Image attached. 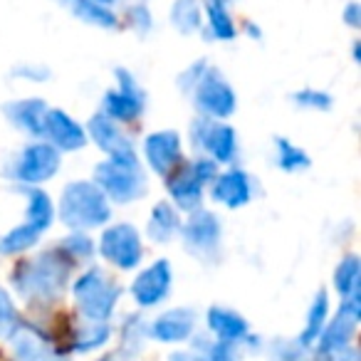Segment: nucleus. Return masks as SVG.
Masks as SVG:
<instances>
[{"label": "nucleus", "instance_id": "33", "mask_svg": "<svg viewBox=\"0 0 361 361\" xmlns=\"http://www.w3.org/2000/svg\"><path fill=\"white\" fill-rule=\"evenodd\" d=\"M111 329L104 324V322H97V324H87L82 326L75 334V349L77 351H92L97 346H102L106 339H109Z\"/></svg>", "mask_w": 361, "mask_h": 361}, {"label": "nucleus", "instance_id": "38", "mask_svg": "<svg viewBox=\"0 0 361 361\" xmlns=\"http://www.w3.org/2000/svg\"><path fill=\"white\" fill-rule=\"evenodd\" d=\"M188 166H191L193 173H196L206 186H211L213 178L218 176V164L213 159H208V156H196V159L188 161Z\"/></svg>", "mask_w": 361, "mask_h": 361}, {"label": "nucleus", "instance_id": "3", "mask_svg": "<svg viewBox=\"0 0 361 361\" xmlns=\"http://www.w3.org/2000/svg\"><path fill=\"white\" fill-rule=\"evenodd\" d=\"M92 180L109 198V203H134L146 193V173L139 164V156L99 161Z\"/></svg>", "mask_w": 361, "mask_h": 361}, {"label": "nucleus", "instance_id": "23", "mask_svg": "<svg viewBox=\"0 0 361 361\" xmlns=\"http://www.w3.org/2000/svg\"><path fill=\"white\" fill-rule=\"evenodd\" d=\"M180 231V216L171 203L159 201L146 223V235L154 243H171Z\"/></svg>", "mask_w": 361, "mask_h": 361}, {"label": "nucleus", "instance_id": "35", "mask_svg": "<svg viewBox=\"0 0 361 361\" xmlns=\"http://www.w3.org/2000/svg\"><path fill=\"white\" fill-rule=\"evenodd\" d=\"M18 326H20V319H18L16 305H13L11 295H8V292L0 287V336L16 334Z\"/></svg>", "mask_w": 361, "mask_h": 361}, {"label": "nucleus", "instance_id": "28", "mask_svg": "<svg viewBox=\"0 0 361 361\" xmlns=\"http://www.w3.org/2000/svg\"><path fill=\"white\" fill-rule=\"evenodd\" d=\"M25 221L37 226L42 233L50 231L55 223V206H52L50 196L42 193L40 188H27L25 193Z\"/></svg>", "mask_w": 361, "mask_h": 361}, {"label": "nucleus", "instance_id": "27", "mask_svg": "<svg viewBox=\"0 0 361 361\" xmlns=\"http://www.w3.org/2000/svg\"><path fill=\"white\" fill-rule=\"evenodd\" d=\"M171 25L180 35H193V32L203 30L201 0H173V6H171Z\"/></svg>", "mask_w": 361, "mask_h": 361}, {"label": "nucleus", "instance_id": "44", "mask_svg": "<svg viewBox=\"0 0 361 361\" xmlns=\"http://www.w3.org/2000/svg\"><path fill=\"white\" fill-rule=\"evenodd\" d=\"M361 50H359V42H354V62H359L361 60Z\"/></svg>", "mask_w": 361, "mask_h": 361}, {"label": "nucleus", "instance_id": "17", "mask_svg": "<svg viewBox=\"0 0 361 361\" xmlns=\"http://www.w3.org/2000/svg\"><path fill=\"white\" fill-rule=\"evenodd\" d=\"M47 111H50V104L45 99H40V97H27V99H16L3 104L6 119L18 131L32 136V139H42V126H45Z\"/></svg>", "mask_w": 361, "mask_h": 361}, {"label": "nucleus", "instance_id": "36", "mask_svg": "<svg viewBox=\"0 0 361 361\" xmlns=\"http://www.w3.org/2000/svg\"><path fill=\"white\" fill-rule=\"evenodd\" d=\"M13 80H23V82H47L50 80V70L45 65H35V62H25V65L13 67Z\"/></svg>", "mask_w": 361, "mask_h": 361}, {"label": "nucleus", "instance_id": "13", "mask_svg": "<svg viewBox=\"0 0 361 361\" xmlns=\"http://www.w3.org/2000/svg\"><path fill=\"white\" fill-rule=\"evenodd\" d=\"M87 139H92L102 151L106 154V159H129V156H136V144L121 124H116L114 119L99 114H94L90 121H87Z\"/></svg>", "mask_w": 361, "mask_h": 361}, {"label": "nucleus", "instance_id": "43", "mask_svg": "<svg viewBox=\"0 0 361 361\" xmlns=\"http://www.w3.org/2000/svg\"><path fill=\"white\" fill-rule=\"evenodd\" d=\"M94 3H99V6H104V8H114V6H119L121 0H94Z\"/></svg>", "mask_w": 361, "mask_h": 361}, {"label": "nucleus", "instance_id": "25", "mask_svg": "<svg viewBox=\"0 0 361 361\" xmlns=\"http://www.w3.org/2000/svg\"><path fill=\"white\" fill-rule=\"evenodd\" d=\"M272 149H275V166L285 173H300L312 166V159L302 146L295 141L285 139V136H275L272 139Z\"/></svg>", "mask_w": 361, "mask_h": 361}, {"label": "nucleus", "instance_id": "11", "mask_svg": "<svg viewBox=\"0 0 361 361\" xmlns=\"http://www.w3.org/2000/svg\"><path fill=\"white\" fill-rule=\"evenodd\" d=\"M257 191H260L257 180L245 169L218 171V176L211 183V198L221 206L231 208V211L247 206L257 196Z\"/></svg>", "mask_w": 361, "mask_h": 361}, {"label": "nucleus", "instance_id": "2", "mask_svg": "<svg viewBox=\"0 0 361 361\" xmlns=\"http://www.w3.org/2000/svg\"><path fill=\"white\" fill-rule=\"evenodd\" d=\"M55 216L72 231H90V228H102L111 218V203L94 180H72L62 188L60 206Z\"/></svg>", "mask_w": 361, "mask_h": 361}, {"label": "nucleus", "instance_id": "10", "mask_svg": "<svg viewBox=\"0 0 361 361\" xmlns=\"http://www.w3.org/2000/svg\"><path fill=\"white\" fill-rule=\"evenodd\" d=\"M99 255L119 270H134L144 257L139 231L131 223L109 226L99 238Z\"/></svg>", "mask_w": 361, "mask_h": 361}, {"label": "nucleus", "instance_id": "1", "mask_svg": "<svg viewBox=\"0 0 361 361\" xmlns=\"http://www.w3.org/2000/svg\"><path fill=\"white\" fill-rule=\"evenodd\" d=\"M72 260L65 252L45 250L40 255L23 260L13 272V285H16L18 295L25 297L30 302H52L65 292L67 282H70Z\"/></svg>", "mask_w": 361, "mask_h": 361}, {"label": "nucleus", "instance_id": "37", "mask_svg": "<svg viewBox=\"0 0 361 361\" xmlns=\"http://www.w3.org/2000/svg\"><path fill=\"white\" fill-rule=\"evenodd\" d=\"M211 65V62H206V60H198V62H193V65H188L186 70L180 72L178 75V90H180V94H191V90L196 87V82L201 80V75L206 72V67Z\"/></svg>", "mask_w": 361, "mask_h": 361}, {"label": "nucleus", "instance_id": "40", "mask_svg": "<svg viewBox=\"0 0 361 361\" xmlns=\"http://www.w3.org/2000/svg\"><path fill=\"white\" fill-rule=\"evenodd\" d=\"M341 20H344L351 30H359L361 27V6L356 3V0H351V3H346L344 6V11H341Z\"/></svg>", "mask_w": 361, "mask_h": 361}, {"label": "nucleus", "instance_id": "30", "mask_svg": "<svg viewBox=\"0 0 361 361\" xmlns=\"http://www.w3.org/2000/svg\"><path fill=\"white\" fill-rule=\"evenodd\" d=\"M326 312H329V300H326V292H317L314 302L310 307V314H307V326L300 336V344L302 346H310L319 339L322 329H324V322H326Z\"/></svg>", "mask_w": 361, "mask_h": 361}, {"label": "nucleus", "instance_id": "31", "mask_svg": "<svg viewBox=\"0 0 361 361\" xmlns=\"http://www.w3.org/2000/svg\"><path fill=\"white\" fill-rule=\"evenodd\" d=\"M60 250L70 257L72 262L75 260H92L97 252V245L87 233H80V231H72L65 240H60Z\"/></svg>", "mask_w": 361, "mask_h": 361}, {"label": "nucleus", "instance_id": "14", "mask_svg": "<svg viewBox=\"0 0 361 361\" xmlns=\"http://www.w3.org/2000/svg\"><path fill=\"white\" fill-rule=\"evenodd\" d=\"M42 141L52 144L57 151H80L87 146V131L80 121L72 119L67 111L52 109L45 116V126H42Z\"/></svg>", "mask_w": 361, "mask_h": 361}, {"label": "nucleus", "instance_id": "8", "mask_svg": "<svg viewBox=\"0 0 361 361\" xmlns=\"http://www.w3.org/2000/svg\"><path fill=\"white\" fill-rule=\"evenodd\" d=\"M180 240L196 260L218 262L223 247V223L211 211H193L186 221H180Z\"/></svg>", "mask_w": 361, "mask_h": 361}, {"label": "nucleus", "instance_id": "41", "mask_svg": "<svg viewBox=\"0 0 361 361\" xmlns=\"http://www.w3.org/2000/svg\"><path fill=\"white\" fill-rule=\"evenodd\" d=\"M171 361H208V356L198 354V351H176L171 354Z\"/></svg>", "mask_w": 361, "mask_h": 361}, {"label": "nucleus", "instance_id": "18", "mask_svg": "<svg viewBox=\"0 0 361 361\" xmlns=\"http://www.w3.org/2000/svg\"><path fill=\"white\" fill-rule=\"evenodd\" d=\"M359 297H351V300H344L339 314L334 317L331 324H326L319 334V349L324 351H334L341 349V346H349V339L356 329V322H359Z\"/></svg>", "mask_w": 361, "mask_h": 361}, {"label": "nucleus", "instance_id": "7", "mask_svg": "<svg viewBox=\"0 0 361 361\" xmlns=\"http://www.w3.org/2000/svg\"><path fill=\"white\" fill-rule=\"evenodd\" d=\"M196 104L198 114L208 116V119L226 121L228 116L235 114L238 109V94L233 90V85L226 80L218 67L208 65L206 72L201 75V80L196 82V87L188 94Z\"/></svg>", "mask_w": 361, "mask_h": 361}, {"label": "nucleus", "instance_id": "26", "mask_svg": "<svg viewBox=\"0 0 361 361\" xmlns=\"http://www.w3.org/2000/svg\"><path fill=\"white\" fill-rule=\"evenodd\" d=\"M40 238H42L40 228L23 221L0 238V252H3V255H20V252L35 247L37 243H40Z\"/></svg>", "mask_w": 361, "mask_h": 361}, {"label": "nucleus", "instance_id": "29", "mask_svg": "<svg viewBox=\"0 0 361 361\" xmlns=\"http://www.w3.org/2000/svg\"><path fill=\"white\" fill-rule=\"evenodd\" d=\"M359 280H361V265L356 255H346L344 260L336 265L334 272V287L344 300L359 297Z\"/></svg>", "mask_w": 361, "mask_h": 361}, {"label": "nucleus", "instance_id": "45", "mask_svg": "<svg viewBox=\"0 0 361 361\" xmlns=\"http://www.w3.org/2000/svg\"><path fill=\"white\" fill-rule=\"evenodd\" d=\"M144 3H146V0H144Z\"/></svg>", "mask_w": 361, "mask_h": 361}, {"label": "nucleus", "instance_id": "21", "mask_svg": "<svg viewBox=\"0 0 361 361\" xmlns=\"http://www.w3.org/2000/svg\"><path fill=\"white\" fill-rule=\"evenodd\" d=\"M62 8L70 13L72 18H77L80 23L99 30H116L119 27V18L111 8H104L94 0H60Z\"/></svg>", "mask_w": 361, "mask_h": 361}, {"label": "nucleus", "instance_id": "32", "mask_svg": "<svg viewBox=\"0 0 361 361\" xmlns=\"http://www.w3.org/2000/svg\"><path fill=\"white\" fill-rule=\"evenodd\" d=\"M292 102H295V106L307 111H329L334 106V97L324 90H314V87H305V90L295 92Z\"/></svg>", "mask_w": 361, "mask_h": 361}, {"label": "nucleus", "instance_id": "24", "mask_svg": "<svg viewBox=\"0 0 361 361\" xmlns=\"http://www.w3.org/2000/svg\"><path fill=\"white\" fill-rule=\"evenodd\" d=\"M208 326L218 334L221 341H240L247 339V322L238 312L226 307H211L208 310Z\"/></svg>", "mask_w": 361, "mask_h": 361}, {"label": "nucleus", "instance_id": "6", "mask_svg": "<svg viewBox=\"0 0 361 361\" xmlns=\"http://www.w3.org/2000/svg\"><path fill=\"white\" fill-rule=\"evenodd\" d=\"M188 136H191L193 149L198 156H208L218 166L221 164H235L240 156V141H238V131L226 121L208 119V116H196L188 126Z\"/></svg>", "mask_w": 361, "mask_h": 361}, {"label": "nucleus", "instance_id": "19", "mask_svg": "<svg viewBox=\"0 0 361 361\" xmlns=\"http://www.w3.org/2000/svg\"><path fill=\"white\" fill-rule=\"evenodd\" d=\"M235 0H201V8L206 11V40L233 42L238 37V27L233 23L231 6Z\"/></svg>", "mask_w": 361, "mask_h": 361}, {"label": "nucleus", "instance_id": "34", "mask_svg": "<svg viewBox=\"0 0 361 361\" xmlns=\"http://www.w3.org/2000/svg\"><path fill=\"white\" fill-rule=\"evenodd\" d=\"M126 25L131 27V30L136 32V35H149L151 30H154V16H151L149 6H146L144 0H139V3H131L129 8H126Z\"/></svg>", "mask_w": 361, "mask_h": 361}, {"label": "nucleus", "instance_id": "15", "mask_svg": "<svg viewBox=\"0 0 361 361\" xmlns=\"http://www.w3.org/2000/svg\"><path fill=\"white\" fill-rule=\"evenodd\" d=\"M171 282H173V272H171L169 260H156L139 272V277L131 285V295L141 307H156L169 297Z\"/></svg>", "mask_w": 361, "mask_h": 361}, {"label": "nucleus", "instance_id": "22", "mask_svg": "<svg viewBox=\"0 0 361 361\" xmlns=\"http://www.w3.org/2000/svg\"><path fill=\"white\" fill-rule=\"evenodd\" d=\"M196 326V312L193 310H171L161 314L151 326V334L159 341H183L191 336Z\"/></svg>", "mask_w": 361, "mask_h": 361}, {"label": "nucleus", "instance_id": "5", "mask_svg": "<svg viewBox=\"0 0 361 361\" xmlns=\"http://www.w3.org/2000/svg\"><path fill=\"white\" fill-rule=\"evenodd\" d=\"M121 297V287L99 267H92L75 282V302L92 322H106Z\"/></svg>", "mask_w": 361, "mask_h": 361}, {"label": "nucleus", "instance_id": "16", "mask_svg": "<svg viewBox=\"0 0 361 361\" xmlns=\"http://www.w3.org/2000/svg\"><path fill=\"white\" fill-rule=\"evenodd\" d=\"M166 186H169L171 206H173L176 211L193 213L201 208L206 183L193 173V169L188 164H180L173 173L166 176Z\"/></svg>", "mask_w": 361, "mask_h": 361}, {"label": "nucleus", "instance_id": "42", "mask_svg": "<svg viewBox=\"0 0 361 361\" xmlns=\"http://www.w3.org/2000/svg\"><path fill=\"white\" fill-rule=\"evenodd\" d=\"M243 32H245L247 37H250V40H262V27H257L255 23H245V25H243Z\"/></svg>", "mask_w": 361, "mask_h": 361}, {"label": "nucleus", "instance_id": "39", "mask_svg": "<svg viewBox=\"0 0 361 361\" xmlns=\"http://www.w3.org/2000/svg\"><path fill=\"white\" fill-rule=\"evenodd\" d=\"M208 361H238V349L231 341H218L208 349Z\"/></svg>", "mask_w": 361, "mask_h": 361}, {"label": "nucleus", "instance_id": "9", "mask_svg": "<svg viewBox=\"0 0 361 361\" xmlns=\"http://www.w3.org/2000/svg\"><path fill=\"white\" fill-rule=\"evenodd\" d=\"M114 77L116 87L106 90L102 97V114L114 119L116 124H129L146 111V90L126 67H116Z\"/></svg>", "mask_w": 361, "mask_h": 361}, {"label": "nucleus", "instance_id": "20", "mask_svg": "<svg viewBox=\"0 0 361 361\" xmlns=\"http://www.w3.org/2000/svg\"><path fill=\"white\" fill-rule=\"evenodd\" d=\"M16 359L18 361H65L52 344L32 326H18L16 329Z\"/></svg>", "mask_w": 361, "mask_h": 361}, {"label": "nucleus", "instance_id": "4", "mask_svg": "<svg viewBox=\"0 0 361 361\" xmlns=\"http://www.w3.org/2000/svg\"><path fill=\"white\" fill-rule=\"evenodd\" d=\"M62 166V154L47 141H32L23 146L16 156L11 159L6 169V178L16 180L20 186L37 188L45 180L55 178V173Z\"/></svg>", "mask_w": 361, "mask_h": 361}, {"label": "nucleus", "instance_id": "12", "mask_svg": "<svg viewBox=\"0 0 361 361\" xmlns=\"http://www.w3.org/2000/svg\"><path fill=\"white\" fill-rule=\"evenodd\" d=\"M144 159L151 171L159 176H169L183 164V144L180 134L173 129L154 131L144 141Z\"/></svg>", "mask_w": 361, "mask_h": 361}]
</instances>
